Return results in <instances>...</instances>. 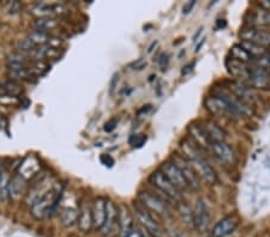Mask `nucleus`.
<instances>
[{
    "instance_id": "nucleus-30",
    "label": "nucleus",
    "mask_w": 270,
    "mask_h": 237,
    "mask_svg": "<svg viewBox=\"0 0 270 237\" xmlns=\"http://www.w3.org/2000/svg\"><path fill=\"white\" fill-rule=\"evenodd\" d=\"M178 206H180V214L181 218L184 219V222H185L189 227L195 228L193 227V211L190 210L186 205H184V202H181V204H179Z\"/></svg>"
},
{
    "instance_id": "nucleus-41",
    "label": "nucleus",
    "mask_w": 270,
    "mask_h": 237,
    "mask_svg": "<svg viewBox=\"0 0 270 237\" xmlns=\"http://www.w3.org/2000/svg\"><path fill=\"white\" fill-rule=\"evenodd\" d=\"M193 66H195V64L193 63L185 65V66L183 67V70H181V76H187L189 73H191L193 71Z\"/></svg>"
},
{
    "instance_id": "nucleus-27",
    "label": "nucleus",
    "mask_w": 270,
    "mask_h": 237,
    "mask_svg": "<svg viewBox=\"0 0 270 237\" xmlns=\"http://www.w3.org/2000/svg\"><path fill=\"white\" fill-rule=\"evenodd\" d=\"M240 44L243 46L247 52L250 53L252 56H254V59L260 58V56H262L264 54H267V53L269 52L268 48H264L262 46H260V44H256L252 43V42H246V41H241Z\"/></svg>"
},
{
    "instance_id": "nucleus-35",
    "label": "nucleus",
    "mask_w": 270,
    "mask_h": 237,
    "mask_svg": "<svg viewBox=\"0 0 270 237\" xmlns=\"http://www.w3.org/2000/svg\"><path fill=\"white\" fill-rule=\"evenodd\" d=\"M100 160H101L102 164L108 166V168H112V166L114 165V159H113V158L110 157L109 155H106V154L101 155Z\"/></svg>"
},
{
    "instance_id": "nucleus-37",
    "label": "nucleus",
    "mask_w": 270,
    "mask_h": 237,
    "mask_svg": "<svg viewBox=\"0 0 270 237\" xmlns=\"http://www.w3.org/2000/svg\"><path fill=\"white\" fill-rule=\"evenodd\" d=\"M118 83H119V73L115 72L114 75L112 76V79H110V84H109V94L110 95H113V92H114Z\"/></svg>"
},
{
    "instance_id": "nucleus-4",
    "label": "nucleus",
    "mask_w": 270,
    "mask_h": 237,
    "mask_svg": "<svg viewBox=\"0 0 270 237\" xmlns=\"http://www.w3.org/2000/svg\"><path fill=\"white\" fill-rule=\"evenodd\" d=\"M149 182L160 192L167 201L173 202L174 205H179L183 202L181 192L167 179L166 175L162 173L161 170H156L150 175Z\"/></svg>"
},
{
    "instance_id": "nucleus-2",
    "label": "nucleus",
    "mask_w": 270,
    "mask_h": 237,
    "mask_svg": "<svg viewBox=\"0 0 270 237\" xmlns=\"http://www.w3.org/2000/svg\"><path fill=\"white\" fill-rule=\"evenodd\" d=\"M181 149H183L184 155L195 169L197 175L204 180L208 185H215L218 181L217 174H216L215 169L210 165V163L207 160V158L203 156V151L196 145L192 140L185 139L181 144Z\"/></svg>"
},
{
    "instance_id": "nucleus-20",
    "label": "nucleus",
    "mask_w": 270,
    "mask_h": 237,
    "mask_svg": "<svg viewBox=\"0 0 270 237\" xmlns=\"http://www.w3.org/2000/svg\"><path fill=\"white\" fill-rule=\"evenodd\" d=\"M115 222H118V206H115L114 202L108 200L106 204V219H105V224L101 229L102 233H109L112 228L114 227Z\"/></svg>"
},
{
    "instance_id": "nucleus-3",
    "label": "nucleus",
    "mask_w": 270,
    "mask_h": 237,
    "mask_svg": "<svg viewBox=\"0 0 270 237\" xmlns=\"http://www.w3.org/2000/svg\"><path fill=\"white\" fill-rule=\"evenodd\" d=\"M62 197V187L60 188H51L44 196H41L38 200L31 204L30 212L34 218L42 219L46 216H51L55 212L59 202Z\"/></svg>"
},
{
    "instance_id": "nucleus-21",
    "label": "nucleus",
    "mask_w": 270,
    "mask_h": 237,
    "mask_svg": "<svg viewBox=\"0 0 270 237\" xmlns=\"http://www.w3.org/2000/svg\"><path fill=\"white\" fill-rule=\"evenodd\" d=\"M229 54H231L232 56L231 59H233V60L239 61V63H243V64L250 65L254 63L255 60L254 56L250 54V53L247 52L245 48L241 46L240 43L234 44V46L231 48V50H229Z\"/></svg>"
},
{
    "instance_id": "nucleus-28",
    "label": "nucleus",
    "mask_w": 270,
    "mask_h": 237,
    "mask_svg": "<svg viewBox=\"0 0 270 237\" xmlns=\"http://www.w3.org/2000/svg\"><path fill=\"white\" fill-rule=\"evenodd\" d=\"M10 180L7 171H2L0 176V201H6L10 198Z\"/></svg>"
},
{
    "instance_id": "nucleus-32",
    "label": "nucleus",
    "mask_w": 270,
    "mask_h": 237,
    "mask_svg": "<svg viewBox=\"0 0 270 237\" xmlns=\"http://www.w3.org/2000/svg\"><path fill=\"white\" fill-rule=\"evenodd\" d=\"M256 66H260L262 67V69L266 70H270V49L269 52L267 53V54H264L262 56H260V58L255 59L254 63H252Z\"/></svg>"
},
{
    "instance_id": "nucleus-31",
    "label": "nucleus",
    "mask_w": 270,
    "mask_h": 237,
    "mask_svg": "<svg viewBox=\"0 0 270 237\" xmlns=\"http://www.w3.org/2000/svg\"><path fill=\"white\" fill-rule=\"evenodd\" d=\"M147 143V135L146 134H132L129 139V144L132 148L139 149Z\"/></svg>"
},
{
    "instance_id": "nucleus-6",
    "label": "nucleus",
    "mask_w": 270,
    "mask_h": 237,
    "mask_svg": "<svg viewBox=\"0 0 270 237\" xmlns=\"http://www.w3.org/2000/svg\"><path fill=\"white\" fill-rule=\"evenodd\" d=\"M173 163L178 166L179 170L183 174L184 179L189 186L190 191H200L201 190V180L195 169L190 164L189 160L184 156H179V155H174L173 156Z\"/></svg>"
},
{
    "instance_id": "nucleus-34",
    "label": "nucleus",
    "mask_w": 270,
    "mask_h": 237,
    "mask_svg": "<svg viewBox=\"0 0 270 237\" xmlns=\"http://www.w3.org/2000/svg\"><path fill=\"white\" fill-rule=\"evenodd\" d=\"M116 123H118V120H116V118H110V120H108L106 123H105L104 129L107 132V133H110V132H113L115 129Z\"/></svg>"
},
{
    "instance_id": "nucleus-39",
    "label": "nucleus",
    "mask_w": 270,
    "mask_h": 237,
    "mask_svg": "<svg viewBox=\"0 0 270 237\" xmlns=\"http://www.w3.org/2000/svg\"><path fill=\"white\" fill-rule=\"evenodd\" d=\"M196 2L197 1H195V0H190V1H187L186 4H184V6H183L184 15H189V13L191 12V11L193 10V7H195Z\"/></svg>"
},
{
    "instance_id": "nucleus-40",
    "label": "nucleus",
    "mask_w": 270,
    "mask_h": 237,
    "mask_svg": "<svg viewBox=\"0 0 270 237\" xmlns=\"http://www.w3.org/2000/svg\"><path fill=\"white\" fill-rule=\"evenodd\" d=\"M19 8H21V5H19L18 1H12L10 4V7H8V12L12 13V15H15L19 11Z\"/></svg>"
},
{
    "instance_id": "nucleus-36",
    "label": "nucleus",
    "mask_w": 270,
    "mask_h": 237,
    "mask_svg": "<svg viewBox=\"0 0 270 237\" xmlns=\"http://www.w3.org/2000/svg\"><path fill=\"white\" fill-rule=\"evenodd\" d=\"M147 66V61L144 60L143 58H141V59H138L137 61H135V63H132L131 65H130V67H131L132 70H137V71H141V70H143L144 67Z\"/></svg>"
},
{
    "instance_id": "nucleus-26",
    "label": "nucleus",
    "mask_w": 270,
    "mask_h": 237,
    "mask_svg": "<svg viewBox=\"0 0 270 237\" xmlns=\"http://www.w3.org/2000/svg\"><path fill=\"white\" fill-rule=\"evenodd\" d=\"M60 219L64 227H72L78 221V210L75 207L64 208L60 213Z\"/></svg>"
},
{
    "instance_id": "nucleus-29",
    "label": "nucleus",
    "mask_w": 270,
    "mask_h": 237,
    "mask_svg": "<svg viewBox=\"0 0 270 237\" xmlns=\"http://www.w3.org/2000/svg\"><path fill=\"white\" fill-rule=\"evenodd\" d=\"M31 43L34 44L35 47L38 46H44V44H50L51 42V36L48 33H44V32H33L27 38Z\"/></svg>"
},
{
    "instance_id": "nucleus-8",
    "label": "nucleus",
    "mask_w": 270,
    "mask_h": 237,
    "mask_svg": "<svg viewBox=\"0 0 270 237\" xmlns=\"http://www.w3.org/2000/svg\"><path fill=\"white\" fill-rule=\"evenodd\" d=\"M246 85L252 89L269 90L270 89V71L260 66L250 65L249 76L246 79Z\"/></svg>"
},
{
    "instance_id": "nucleus-16",
    "label": "nucleus",
    "mask_w": 270,
    "mask_h": 237,
    "mask_svg": "<svg viewBox=\"0 0 270 237\" xmlns=\"http://www.w3.org/2000/svg\"><path fill=\"white\" fill-rule=\"evenodd\" d=\"M106 204L107 200L104 198H96L92 206L93 214V228L94 229H102L106 219Z\"/></svg>"
},
{
    "instance_id": "nucleus-1",
    "label": "nucleus",
    "mask_w": 270,
    "mask_h": 237,
    "mask_svg": "<svg viewBox=\"0 0 270 237\" xmlns=\"http://www.w3.org/2000/svg\"><path fill=\"white\" fill-rule=\"evenodd\" d=\"M204 106L212 114L222 115L234 120L250 118L255 114L254 106L239 100L232 92L223 90H218L213 92L212 96H208L204 101Z\"/></svg>"
},
{
    "instance_id": "nucleus-38",
    "label": "nucleus",
    "mask_w": 270,
    "mask_h": 237,
    "mask_svg": "<svg viewBox=\"0 0 270 237\" xmlns=\"http://www.w3.org/2000/svg\"><path fill=\"white\" fill-rule=\"evenodd\" d=\"M152 109H153L152 104H147V106H143V107H142V108H139L138 111H137L138 118L146 117V115H148L150 112H152Z\"/></svg>"
},
{
    "instance_id": "nucleus-24",
    "label": "nucleus",
    "mask_w": 270,
    "mask_h": 237,
    "mask_svg": "<svg viewBox=\"0 0 270 237\" xmlns=\"http://www.w3.org/2000/svg\"><path fill=\"white\" fill-rule=\"evenodd\" d=\"M0 89L8 97H18L23 92V86L16 80H8L0 84Z\"/></svg>"
},
{
    "instance_id": "nucleus-25",
    "label": "nucleus",
    "mask_w": 270,
    "mask_h": 237,
    "mask_svg": "<svg viewBox=\"0 0 270 237\" xmlns=\"http://www.w3.org/2000/svg\"><path fill=\"white\" fill-rule=\"evenodd\" d=\"M58 25V21L53 17H42V18L36 19L34 22L33 27L35 28L36 32H44V33H48L50 30L54 29V28Z\"/></svg>"
},
{
    "instance_id": "nucleus-13",
    "label": "nucleus",
    "mask_w": 270,
    "mask_h": 237,
    "mask_svg": "<svg viewBox=\"0 0 270 237\" xmlns=\"http://www.w3.org/2000/svg\"><path fill=\"white\" fill-rule=\"evenodd\" d=\"M160 170L164 175H166L167 179H168L169 181L172 182L179 191L180 192L189 191V186H187V183L185 181V179H184L183 174H181V171L179 170V168L174 164V163L164 162L163 164L161 165Z\"/></svg>"
},
{
    "instance_id": "nucleus-42",
    "label": "nucleus",
    "mask_w": 270,
    "mask_h": 237,
    "mask_svg": "<svg viewBox=\"0 0 270 237\" xmlns=\"http://www.w3.org/2000/svg\"><path fill=\"white\" fill-rule=\"evenodd\" d=\"M258 7L264 8V10L270 11V0H263V1L258 2Z\"/></svg>"
},
{
    "instance_id": "nucleus-15",
    "label": "nucleus",
    "mask_w": 270,
    "mask_h": 237,
    "mask_svg": "<svg viewBox=\"0 0 270 237\" xmlns=\"http://www.w3.org/2000/svg\"><path fill=\"white\" fill-rule=\"evenodd\" d=\"M118 224L121 237H129L133 233V218L127 206H118Z\"/></svg>"
},
{
    "instance_id": "nucleus-11",
    "label": "nucleus",
    "mask_w": 270,
    "mask_h": 237,
    "mask_svg": "<svg viewBox=\"0 0 270 237\" xmlns=\"http://www.w3.org/2000/svg\"><path fill=\"white\" fill-rule=\"evenodd\" d=\"M210 151L213 152L216 159L223 164L232 165L235 163V152L231 148V145L226 143V140L213 142L210 145Z\"/></svg>"
},
{
    "instance_id": "nucleus-19",
    "label": "nucleus",
    "mask_w": 270,
    "mask_h": 237,
    "mask_svg": "<svg viewBox=\"0 0 270 237\" xmlns=\"http://www.w3.org/2000/svg\"><path fill=\"white\" fill-rule=\"evenodd\" d=\"M31 12L34 15L40 16V18L42 17H52L53 15H59V13L65 12V7L62 5H50L41 2V4H36L31 7Z\"/></svg>"
},
{
    "instance_id": "nucleus-22",
    "label": "nucleus",
    "mask_w": 270,
    "mask_h": 237,
    "mask_svg": "<svg viewBox=\"0 0 270 237\" xmlns=\"http://www.w3.org/2000/svg\"><path fill=\"white\" fill-rule=\"evenodd\" d=\"M203 123L204 128H206L207 133H208L210 140L213 142H217V140H224L226 139V133H224V131L222 128H221L220 126L217 125V123H215L214 121H210L207 120L204 121Z\"/></svg>"
},
{
    "instance_id": "nucleus-14",
    "label": "nucleus",
    "mask_w": 270,
    "mask_h": 237,
    "mask_svg": "<svg viewBox=\"0 0 270 237\" xmlns=\"http://www.w3.org/2000/svg\"><path fill=\"white\" fill-rule=\"evenodd\" d=\"M189 133L191 135L192 142L203 150H210V145H212V140H210L208 133H207L206 128H204L203 123H192L189 126Z\"/></svg>"
},
{
    "instance_id": "nucleus-44",
    "label": "nucleus",
    "mask_w": 270,
    "mask_h": 237,
    "mask_svg": "<svg viewBox=\"0 0 270 237\" xmlns=\"http://www.w3.org/2000/svg\"><path fill=\"white\" fill-rule=\"evenodd\" d=\"M204 42H206V38H204V39H202V41L200 42V43L197 44V46H196V52H200L201 47L203 46V44H204Z\"/></svg>"
},
{
    "instance_id": "nucleus-7",
    "label": "nucleus",
    "mask_w": 270,
    "mask_h": 237,
    "mask_svg": "<svg viewBox=\"0 0 270 237\" xmlns=\"http://www.w3.org/2000/svg\"><path fill=\"white\" fill-rule=\"evenodd\" d=\"M133 207H135L136 217H137L138 222L141 223L142 227L148 231V234L152 235L153 237H162V235H163V230H162L161 225L153 218V216L150 214L149 211H148L141 202L135 204Z\"/></svg>"
},
{
    "instance_id": "nucleus-10",
    "label": "nucleus",
    "mask_w": 270,
    "mask_h": 237,
    "mask_svg": "<svg viewBox=\"0 0 270 237\" xmlns=\"http://www.w3.org/2000/svg\"><path fill=\"white\" fill-rule=\"evenodd\" d=\"M240 219L235 214H231L218 221L210 230L209 237H227L232 235L237 228L239 227Z\"/></svg>"
},
{
    "instance_id": "nucleus-9",
    "label": "nucleus",
    "mask_w": 270,
    "mask_h": 237,
    "mask_svg": "<svg viewBox=\"0 0 270 237\" xmlns=\"http://www.w3.org/2000/svg\"><path fill=\"white\" fill-rule=\"evenodd\" d=\"M241 41L252 42V43L260 44L264 48L270 47V30L260 29V28L247 27L241 29L239 33Z\"/></svg>"
},
{
    "instance_id": "nucleus-43",
    "label": "nucleus",
    "mask_w": 270,
    "mask_h": 237,
    "mask_svg": "<svg viewBox=\"0 0 270 237\" xmlns=\"http://www.w3.org/2000/svg\"><path fill=\"white\" fill-rule=\"evenodd\" d=\"M226 21L224 19H217V29H223V28H226Z\"/></svg>"
},
{
    "instance_id": "nucleus-23",
    "label": "nucleus",
    "mask_w": 270,
    "mask_h": 237,
    "mask_svg": "<svg viewBox=\"0 0 270 237\" xmlns=\"http://www.w3.org/2000/svg\"><path fill=\"white\" fill-rule=\"evenodd\" d=\"M25 180L21 174H16L10 180V197L18 198L24 192Z\"/></svg>"
},
{
    "instance_id": "nucleus-17",
    "label": "nucleus",
    "mask_w": 270,
    "mask_h": 237,
    "mask_svg": "<svg viewBox=\"0 0 270 237\" xmlns=\"http://www.w3.org/2000/svg\"><path fill=\"white\" fill-rule=\"evenodd\" d=\"M246 23L252 28L270 27V11L261 7L251 11L246 17Z\"/></svg>"
},
{
    "instance_id": "nucleus-45",
    "label": "nucleus",
    "mask_w": 270,
    "mask_h": 237,
    "mask_svg": "<svg viewBox=\"0 0 270 237\" xmlns=\"http://www.w3.org/2000/svg\"><path fill=\"white\" fill-rule=\"evenodd\" d=\"M2 171H4V168H2V166H1V164H0V176H1Z\"/></svg>"
},
{
    "instance_id": "nucleus-18",
    "label": "nucleus",
    "mask_w": 270,
    "mask_h": 237,
    "mask_svg": "<svg viewBox=\"0 0 270 237\" xmlns=\"http://www.w3.org/2000/svg\"><path fill=\"white\" fill-rule=\"evenodd\" d=\"M78 228L84 233H88L93 228L92 207L88 202H82L78 208Z\"/></svg>"
},
{
    "instance_id": "nucleus-12",
    "label": "nucleus",
    "mask_w": 270,
    "mask_h": 237,
    "mask_svg": "<svg viewBox=\"0 0 270 237\" xmlns=\"http://www.w3.org/2000/svg\"><path fill=\"white\" fill-rule=\"evenodd\" d=\"M210 225V210L207 202L200 199L193 208V227L200 233L207 231Z\"/></svg>"
},
{
    "instance_id": "nucleus-33",
    "label": "nucleus",
    "mask_w": 270,
    "mask_h": 237,
    "mask_svg": "<svg viewBox=\"0 0 270 237\" xmlns=\"http://www.w3.org/2000/svg\"><path fill=\"white\" fill-rule=\"evenodd\" d=\"M156 63L159 64V66H160V69L163 71V70H166L167 65L169 63V56L167 53H162L158 56V59H156Z\"/></svg>"
},
{
    "instance_id": "nucleus-5",
    "label": "nucleus",
    "mask_w": 270,
    "mask_h": 237,
    "mask_svg": "<svg viewBox=\"0 0 270 237\" xmlns=\"http://www.w3.org/2000/svg\"><path fill=\"white\" fill-rule=\"evenodd\" d=\"M138 200L148 211H153V212L160 214V216H166V214L169 213L168 202H166L167 200L158 196V194H154L153 192H139Z\"/></svg>"
}]
</instances>
